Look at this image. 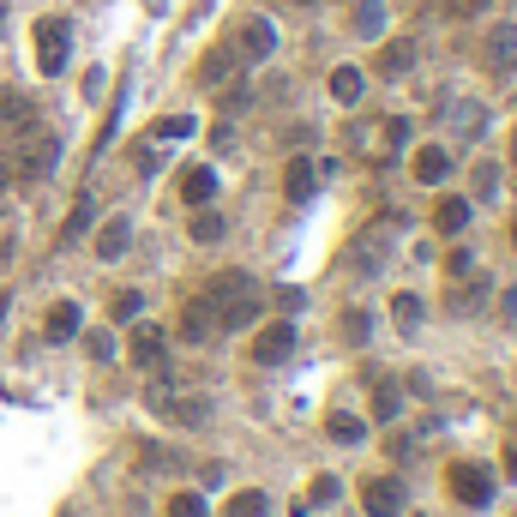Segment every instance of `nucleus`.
I'll list each match as a JSON object with an SVG mask.
<instances>
[{"instance_id":"obj_23","label":"nucleus","mask_w":517,"mask_h":517,"mask_svg":"<svg viewBox=\"0 0 517 517\" xmlns=\"http://www.w3.org/2000/svg\"><path fill=\"white\" fill-rule=\"evenodd\" d=\"M416 66V42L403 37V42H385V55H379V73L385 79H398V73H409Z\"/></svg>"},{"instance_id":"obj_16","label":"nucleus","mask_w":517,"mask_h":517,"mask_svg":"<svg viewBox=\"0 0 517 517\" xmlns=\"http://www.w3.org/2000/svg\"><path fill=\"white\" fill-rule=\"evenodd\" d=\"M211 193H217V169H211V162L180 169V199L187 205H211Z\"/></svg>"},{"instance_id":"obj_10","label":"nucleus","mask_w":517,"mask_h":517,"mask_svg":"<svg viewBox=\"0 0 517 517\" xmlns=\"http://www.w3.org/2000/svg\"><path fill=\"white\" fill-rule=\"evenodd\" d=\"M211 313H217V331H247V325L258 319V289H241V295L217 301Z\"/></svg>"},{"instance_id":"obj_40","label":"nucleus","mask_w":517,"mask_h":517,"mask_svg":"<svg viewBox=\"0 0 517 517\" xmlns=\"http://www.w3.org/2000/svg\"><path fill=\"white\" fill-rule=\"evenodd\" d=\"M505 313H517V283H512V289H505Z\"/></svg>"},{"instance_id":"obj_31","label":"nucleus","mask_w":517,"mask_h":517,"mask_svg":"<svg viewBox=\"0 0 517 517\" xmlns=\"http://www.w3.org/2000/svg\"><path fill=\"white\" fill-rule=\"evenodd\" d=\"M391 319L398 325H421V295H398L391 301Z\"/></svg>"},{"instance_id":"obj_35","label":"nucleus","mask_w":517,"mask_h":517,"mask_svg":"<svg viewBox=\"0 0 517 517\" xmlns=\"http://www.w3.org/2000/svg\"><path fill=\"white\" fill-rule=\"evenodd\" d=\"M337 494H343V487H337V476H319V481H313V499H301V505H331Z\"/></svg>"},{"instance_id":"obj_39","label":"nucleus","mask_w":517,"mask_h":517,"mask_svg":"<svg viewBox=\"0 0 517 517\" xmlns=\"http://www.w3.org/2000/svg\"><path fill=\"white\" fill-rule=\"evenodd\" d=\"M481 6H487V0H451V13H458V19H469V13H481Z\"/></svg>"},{"instance_id":"obj_30","label":"nucleus","mask_w":517,"mask_h":517,"mask_svg":"<svg viewBox=\"0 0 517 517\" xmlns=\"http://www.w3.org/2000/svg\"><path fill=\"white\" fill-rule=\"evenodd\" d=\"M139 307H145V295H139V289H127V295H115V307H109V313H115L120 325H133V319H139Z\"/></svg>"},{"instance_id":"obj_29","label":"nucleus","mask_w":517,"mask_h":517,"mask_svg":"<svg viewBox=\"0 0 517 517\" xmlns=\"http://www.w3.org/2000/svg\"><path fill=\"white\" fill-rule=\"evenodd\" d=\"M91 217H97V205H91V199H79V205H73V217H66V241H79L84 229H91Z\"/></svg>"},{"instance_id":"obj_1","label":"nucleus","mask_w":517,"mask_h":517,"mask_svg":"<svg viewBox=\"0 0 517 517\" xmlns=\"http://www.w3.org/2000/svg\"><path fill=\"white\" fill-rule=\"evenodd\" d=\"M398 223H403V217H379L373 229H361L355 253H349V265H355L361 277H379V271H385V258H391V241H398Z\"/></svg>"},{"instance_id":"obj_12","label":"nucleus","mask_w":517,"mask_h":517,"mask_svg":"<svg viewBox=\"0 0 517 517\" xmlns=\"http://www.w3.org/2000/svg\"><path fill=\"white\" fill-rule=\"evenodd\" d=\"M409 169H416L421 187H445V175H451V151H445V145H421Z\"/></svg>"},{"instance_id":"obj_18","label":"nucleus","mask_w":517,"mask_h":517,"mask_svg":"<svg viewBox=\"0 0 517 517\" xmlns=\"http://www.w3.org/2000/svg\"><path fill=\"white\" fill-rule=\"evenodd\" d=\"M445 120L458 127V139H481V133H487V109H481V102H451Z\"/></svg>"},{"instance_id":"obj_6","label":"nucleus","mask_w":517,"mask_h":517,"mask_svg":"<svg viewBox=\"0 0 517 517\" xmlns=\"http://www.w3.org/2000/svg\"><path fill=\"white\" fill-rule=\"evenodd\" d=\"M235 48H241V60H271L277 55V24L271 19H241L235 24Z\"/></svg>"},{"instance_id":"obj_28","label":"nucleus","mask_w":517,"mask_h":517,"mask_svg":"<svg viewBox=\"0 0 517 517\" xmlns=\"http://www.w3.org/2000/svg\"><path fill=\"white\" fill-rule=\"evenodd\" d=\"M193 127H199L193 115H169V120H157V145H175V139H187Z\"/></svg>"},{"instance_id":"obj_9","label":"nucleus","mask_w":517,"mask_h":517,"mask_svg":"<svg viewBox=\"0 0 517 517\" xmlns=\"http://www.w3.org/2000/svg\"><path fill=\"white\" fill-rule=\"evenodd\" d=\"M481 301H487V277H481V271L445 277V307H451V313H476Z\"/></svg>"},{"instance_id":"obj_33","label":"nucleus","mask_w":517,"mask_h":517,"mask_svg":"<svg viewBox=\"0 0 517 517\" xmlns=\"http://www.w3.org/2000/svg\"><path fill=\"white\" fill-rule=\"evenodd\" d=\"M169 517H205V499L199 494H175L169 499Z\"/></svg>"},{"instance_id":"obj_11","label":"nucleus","mask_w":517,"mask_h":517,"mask_svg":"<svg viewBox=\"0 0 517 517\" xmlns=\"http://www.w3.org/2000/svg\"><path fill=\"white\" fill-rule=\"evenodd\" d=\"M162 355H169V337H162V325H133L127 361H133V367H157Z\"/></svg>"},{"instance_id":"obj_20","label":"nucleus","mask_w":517,"mask_h":517,"mask_svg":"<svg viewBox=\"0 0 517 517\" xmlns=\"http://www.w3.org/2000/svg\"><path fill=\"white\" fill-rule=\"evenodd\" d=\"M127 247H133V223H127V217H109V223L97 229V253H102V258H120Z\"/></svg>"},{"instance_id":"obj_21","label":"nucleus","mask_w":517,"mask_h":517,"mask_svg":"<svg viewBox=\"0 0 517 517\" xmlns=\"http://www.w3.org/2000/svg\"><path fill=\"white\" fill-rule=\"evenodd\" d=\"M325 434L337 439V445H361V439H367V421L349 416V409H331V416H325Z\"/></svg>"},{"instance_id":"obj_24","label":"nucleus","mask_w":517,"mask_h":517,"mask_svg":"<svg viewBox=\"0 0 517 517\" xmlns=\"http://www.w3.org/2000/svg\"><path fill=\"white\" fill-rule=\"evenodd\" d=\"M223 517H271V499L258 494V487H241L235 499H229V512Z\"/></svg>"},{"instance_id":"obj_14","label":"nucleus","mask_w":517,"mask_h":517,"mask_svg":"<svg viewBox=\"0 0 517 517\" xmlns=\"http://www.w3.org/2000/svg\"><path fill=\"white\" fill-rule=\"evenodd\" d=\"M235 73H241V48H235V42H217V48L199 60V79L205 84H229Z\"/></svg>"},{"instance_id":"obj_2","label":"nucleus","mask_w":517,"mask_h":517,"mask_svg":"<svg viewBox=\"0 0 517 517\" xmlns=\"http://www.w3.org/2000/svg\"><path fill=\"white\" fill-rule=\"evenodd\" d=\"M151 409H157L162 421H175V427H199V421L211 416V398H199V391H169V385H157V391H151Z\"/></svg>"},{"instance_id":"obj_7","label":"nucleus","mask_w":517,"mask_h":517,"mask_svg":"<svg viewBox=\"0 0 517 517\" xmlns=\"http://www.w3.org/2000/svg\"><path fill=\"white\" fill-rule=\"evenodd\" d=\"M55 157H60V139H55V133H31V139H24V151H19V175H24V180H42L48 169H55Z\"/></svg>"},{"instance_id":"obj_34","label":"nucleus","mask_w":517,"mask_h":517,"mask_svg":"<svg viewBox=\"0 0 517 517\" xmlns=\"http://www.w3.org/2000/svg\"><path fill=\"white\" fill-rule=\"evenodd\" d=\"M373 416H379V421L398 416V385H379V391H373Z\"/></svg>"},{"instance_id":"obj_8","label":"nucleus","mask_w":517,"mask_h":517,"mask_svg":"<svg viewBox=\"0 0 517 517\" xmlns=\"http://www.w3.org/2000/svg\"><path fill=\"white\" fill-rule=\"evenodd\" d=\"M361 505H367V517H403V481L398 476H373L361 487Z\"/></svg>"},{"instance_id":"obj_38","label":"nucleus","mask_w":517,"mask_h":517,"mask_svg":"<svg viewBox=\"0 0 517 517\" xmlns=\"http://www.w3.org/2000/svg\"><path fill=\"white\" fill-rule=\"evenodd\" d=\"M343 331H349L355 343H367V331H373V319H367V313H349V325H343Z\"/></svg>"},{"instance_id":"obj_19","label":"nucleus","mask_w":517,"mask_h":517,"mask_svg":"<svg viewBox=\"0 0 517 517\" xmlns=\"http://www.w3.org/2000/svg\"><path fill=\"white\" fill-rule=\"evenodd\" d=\"M331 97H337L343 109H355V102L367 97V73H361V66H337V73H331Z\"/></svg>"},{"instance_id":"obj_13","label":"nucleus","mask_w":517,"mask_h":517,"mask_svg":"<svg viewBox=\"0 0 517 517\" xmlns=\"http://www.w3.org/2000/svg\"><path fill=\"white\" fill-rule=\"evenodd\" d=\"M283 193L295 205H307L319 193V162H307V157H289V169H283Z\"/></svg>"},{"instance_id":"obj_22","label":"nucleus","mask_w":517,"mask_h":517,"mask_svg":"<svg viewBox=\"0 0 517 517\" xmlns=\"http://www.w3.org/2000/svg\"><path fill=\"white\" fill-rule=\"evenodd\" d=\"M211 319H217V313H211V301H193V307L180 313V337H187V343H205V337H211Z\"/></svg>"},{"instance_id":"obj_26","label":"nucleus","mask_w":517,"mask_h":517,"mask_svg":"<svg viewBox=\"0 0 517 517\" xmlns=\"http://www.w3.org/2000/svg\"><path fill=\"white\" fill-rule=\"evenodd\" d=\"M223 229H229V223H223L217 211H205V205H199V217H193V241H205V247H211V241H223Z\"/></svg>"},{"instance_id":"obj_41","label":"nucleus","mask_w":517,"mask_h":517,"mask_svg":"<svg viewBox=\"0 0 517 517\" xmlns=\"http://www.w3.org/2000/svg\"><path fill=\"white\" fill-rule=\"evenodd\" d=\"M512 162H517V127H512Z\"/></svg>"},{"instance_id":"obj_42","label":"nucleus","mask_w":517,"mask_h":517,"mask_svg":"<svg viewBox=\"0 0 517 517\" xmlns=\"http://www.w3.org/2000/svg\"><path fill=\"white\" fill-rule=\"evenodd\" d=\"M512 481H517V451H512Z\"/></svg>"},{"instance_id":"obj_25","label":"nucleus","mask_w":517,"mask_h":517,"mask_svg":"<svg viewBox=\"0 0 517 517\" xmlns=\"http://www.w3.org/2000/svg\"><path fill=\"white\" fill-rule=\"evenodd\" d=\"M349 6H355V31H361V37H379V24H385V6H379V0H349Z\"/></svg>"},{"instance_id":"obj_5","label":"nucleus","mask_w":517,"mask_h":517,"mask_svg":"<svg viewBox=\"0 0 517 517\" xmlns=\"http://www.w3.org/2000/svg\"><path fill=\"white\" fill-rule=\"evenodd\" d=\"M445 487H451V499H463V505H487V499H494V476H487L481 463H451V469H445Z\"/></svg>"},{"instance_id":"obj_37","label":"nucleus","mask_w":517,"mask_h":517,"mask_svg":"<svg viewBox=\"0 0 517 517\" xmlns=\"http://www.w3.org/2000/svg\"><path fill=\"white\" fill-rule=\"evenodd\" d=\"M463 271H476V253H451L445 258V277H463Z\"/></svg>"},{"instance_id":"obj_3","label":"nucleus","mask_w":517,"mask_h":517,"mask_svg":"<svg viewBox=\"0 0 517 517\" xmlns=\"http://www.w3.org/2000/svg\"><path fill=\"white\" fill-rule=\"evenodd\" d=\"M66 55H73V31H66V19H42L37 24V66L48 73V79H60V73H66Z\"/></svg>"},{"instance_id":"obj_32","label":"nucleus","mask_w":517,"mask_h":517,"mask_svg":"<svg viewBox=\"0 0 517 517\" xmlns=\"http://www.w3.org/2000/svg\"><path fill=\"white\" fill-rule=\"evenodd\" d=\"M499 193V162H481L476 169V199H494Z\"/></svg>"},{"instance_id":"obj_15","label":"nucleus","mask_w":517,"mask_h":517,"mask_svg":"<svg viewBox=\"0 0 517 517\" xmlns=\"http://www.w3.org/2000/svg\"><path fill=\"white\" fill-rule=\"evenodd\" d=\"M42 331H48V343H66V337H79V331H84V313H79V301H55V307H48V319H42Z\"/></svg>"},{"instance_id":"obj_17","label":"nucleus","mask_w":517,"mask_h":517,"mask_svg":"<svg viewBox=\"0 0 517 517\" xmlns=\"http://www.w3.org/2000/svg\"><path fill=\"white\" fill-rule=\"evenodd\" d=\"M469 211H476V205L451 193V199L434 205V229H439V235H463V229H469Z\"/></svg>"},{"instance_id":"obj_43","label":"nucleus","mask_w":517,"mask_h":517,"mask_svg":"<svg viewBox=\"0 0 517 517\" xmlns=\"http://www.w3.org/2000/svg\"><path fill=\"white\" fill-rule=\"evenodd\" d=\"M301 6H319V0H301Z\"/></svg>"},{"instance_id":"obj_4","label":"nucleus","mask_w":517,"mask_h":517,"mask_svg":"<svg viewBox=\"0 0 517 517\" xmlns=\"http://www.w3.org/2000/svg\"><path fill=\"white\" fill-rule=\"evenodd\" d=\"M289 355H295V325H289V319H271L253 337V367H283Z\"/></svg>"},{"instance_id":"obj_44","label":"nucleus","mask_w":517,"mask_h":517,"mask_svg":"<svg viewBox=\"0 0 517 517\" xmlns=\"http://www.w3.org/2000/svg\"><path fill=\"white\" fill-rule=\"evenodd\" d=\"M512 241H517V229H512Z\"/></svg>"},{"instance_id":"obj_27","label":"nucleus","mask_w":517,"mask_h":517,"mask_svg":"<svg viewBox=\"0 0 517 517\" xmlns=\"http://www.w3.org/2000/svg\"><path fill=\"white\" fill-rule=\"evenodd\" d=\"M487 55L494 60H517V24H499L494 37H487Z\"/></svg>"},{"instance_id":"obj_36","label":"nucleus","mask_w":517,"mask_h":517,"mask_svg":"<svg viewBox=\"0 0 517 517\" xmlns=\"http://www.w3.org/2000/svg\"><path fill=\"white\" fill-rule=\"evenodd\" d=\"M84 349H91L97 361H109V355H115V337H109V331H91V337H84Z\"/></svg>"}]
</instances>
